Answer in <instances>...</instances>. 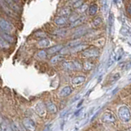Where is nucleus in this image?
I'll list each match as a JSON object with an SVG mask.
<instances>
[{"mask_svg": "<svg viewBox=\"0 0 131 131\" xmlns=\"http://www.w3.org/2000/svg\"><path fill=\"white\" fill-rule=\"evenodd\" d=\"M0 29L3 31L7 33V35H9L15 31V28L13 26V25L3 18H0Z\"/></svg>", "mask_w": 131, "mask_h": 131, "instance_id": "1", "label": "nucleus"}, {"mask_svg": "<svg viewBox=\"0 0 131 131\" xmlns=\"http://www.w3.org/2000/svg\"><path fill=\"white\" fill-rule=\"evenodd\" d=\"M118 114L120 119L124 122H128L130 121V112L126 106H121L118 110Z\"/></svg>", "mask_w": 131, "mask_h": 131, "instance_id": "2", "label": "nucleus"}, {"mask_svg": "<svg viewBox=\"0 0 131 131\" xmlns=\"http://www.w3.org/2000/svg\"><path fill=\"white\" fill-rule=\"evenodd\" d=\"M22 126L26 131H35L36 126L35 121L30 118H25L22 121Z\"/></svg>", "mask_w": 131, "mask_h": 131, "instance_id": "3", "label": "nucleus"}, {"mask_svg": "<svg viewBox=\"0 0 131 131\" xmlns=\"http://www.w3.org/2000/svg\"><path fill=\"white\" fill-rule=\"evenodd\" d=\"M63 67L67 70H80L81 69V64L80 61H66L63 63Z\"/></svg>", "mask_w": 131, "mask_h": 131, "instance_id": "4", "label": "nucleus"}, {"mask_svg": "<svg viewBox=\"0 0 131 131\" xmlns=\"http://www.w3.org/2000/svg\"><path fill=\"white\" fill-rule=\"evenodd\" d=\"M102 120L105 123H113L116 121V118L115 116V115L110 112V111H106L102 116Z\"/></svg>", "mask_w": 131, "mask_h": 131, "instance_id": "5", "label": "nucleus"}, {"mask_svg": "<svg viewBox=\"0 0 131 131\" xmlns=\"http://www.w3.org/2000/svg\"><path fill=\"white\" fill-rule=\"evenodd\" d=\"M0 8L5 12V13L9 16H12V17H14V16H16V12H14L13 11H12L11 8L8 7V5L6 3L5 1H3V0H1L0 1Z\"/></svg>", "mask_w": 131, "mask_h": 131, "instance_id": "6", "label": "nucleus"}, {"mask_svg": "<svg viewBox=\"0 0 131 131\" xmlns=\"http://www.w3.org/2000/svg\"><path fill=\"white\" fill-rule=\"evenodd\" d=\"M35 110L36 113L40 116H44L45 114H46V107H45V105L42 102H39L36 104Z\"/></svg>", "mask_w": 131, "mask_h": 131, "instance_id": "7", "label": "nucleus"}, {"mask_svg": "<svg viewBox=\"0 0 131 131\" xmlns=\"http://www.w3.org/2000/svg\"><path fill=\"white\" fill-rule=\"evenodd\" d=\"M98 50L96 48H89L84 51L83 55L85 57H96L98 56Z\"/></svg>", "mask_w": 131, "mask_h": 131, "instance_id": "8", "label": "nucleus"}, {"mask_svg": "<svg viewBox=\"0 0 131 131\" xmlns=\"http://www.w3.org/2000/svg\"><path fill=\"white\" fill-rule=\"evenodd\" d=\"M72 91H73V89L71 86L67 85V86H66V87H64L63 89H61L59 94L61 97H67L70 94H71Z\"/></svg>", "mask_w": 131, "mask_h": 131, "instance_id": "9", "label": "nucleus"}, {"mask_svg": "<svg viewBox=\"0 0 131 131\" xmlns=\"http://www.w3.org/2000/svg\"><path fill=\"white\" fill-rule=\"evenodd\" d=\"M86 20V17L85 16H80L79 18L77 20H75V21H73L71 23L70 25V27L71 28H74V27H77V26H80L81 25H83Z\"/></svg>", "mask_w": 131, "mask_h": 131, "instance_id": "10", "label": "nucleus"}, {"mask_svg": "<svg viewBox=\"0 0 131 131\" xmlns=\"http://www.w3.org/2000/svg\"><path fill=\"white\" fill-rule=\"evenodd\" d=\"M84 81H85V77L83 75H80V76H76L74 78V79H72L71 83L75 86H79L83 84Z\"/></svg>", "mask_w": 131, "mask_h": 131, "instance_id": "11", "label": "nucleus"}, {"mask_svg": "<svg viewBox=\"0 0 131 131\" xmlns=\"http://www.w3.org/2000/svg\"><path fill=\"white\" fill-rule=\"evenodd\" d=\"M45 107H46V110H48V112H51V113H57V108L56 105L51 101L47 102L46 105H45Z\"/></svg>", "mask_w": 131, "mask_h": 131, "instance_id": "12", "label": "nucleus"}, {"mask_svg": "<svg viewBox=\"0 0 131 131\" xmlns=\"http://www.w3.org/2000/svg\"><path fill=\"white\" fill-rule=\"evenodd\" d=\"M64 47L62 45H55V46H52L51 48H48V50L46 52L49 53V54H54V53H57V52L61 51Z\"/></svg>", "mask_w": 131, "mask_h": 131, "instance_id": "13", "label": "nucleus"}, {"mask_svg": "<svg viewBox=\"0 0 131 131\" xmlns=\"http://www.w3.org/2000/svg\"><path fill=\"white\" fill-rule=\"evenodd\" d=\"M87 46H88V45L81 43L80 45H77V46H75V47L71 48V49H70V52H78L84 51V50H85L86 48H87Z\"/></svg>", "mask_w": 131, "mask_h": 131, "instance_id": "14", "label": "nucleus"}, {"mask_svg": "<svg viewBox=\"0 0 131 131\" xmlns=\"http://www.w3.org/2000/svg\"><path fill=\"white\" fill-rule=\"evenodd\" d=\"M71 14V9L69 7H64L59 12V16H62V17L67 18Z\"/></svg>", "mask_w": 131, "mask_h": 131, "instance_id": "15", "label": "nucleus"}, {"mask_svg": "<svg viewBox=\"0 0 131 131\" xmlns=\"http://www.w3.org/2000/svg\"><path fill=\"white\" fill-rule=\"evenodd\" d=\"M5 2H6V3L7 4V5H8V7H9L14 12H18L20 11L19 6L14 1H11V0H8V1H5Z\"/></svg>", "mask_w": 131, "mask_h": 131, "instance_id": "16", "label": "nucleus"}, {"mask_svg": "<svg viewBox=\"0 0 131 131\" xmlns=\"http://www.w3.org/2000/svg\"><path fill=\"white\" fill-rule=\"evenodd\" d=\"M11 129L12 131H24L22 125H20L18 121L12 122L11 125Z\"/></svg>", "mask_w": 131, "mask_h": 131, "instance_id": "17", "label": "nucleus"}, {"mask_svg": "<svg viewBox=\"0 0 131 131\" xmlns=\"http://www.w3.org/2000/svg\"><path fill=\"white\" fill-rule=\"evenodd\" d=\"M49 45V41L48 39H42L41 40H39L38 43H37V47L39 48H47Z\"/></svg>", "mask_w": 131, "mask_h": 131, "instance_id": "18", "label": "nucleus"}, {"mask_svg": "<svg viewBox=\"0 0 131 131\" xmlns=\"http://www.w3.org/2000/svg\"><path fill=\"white\" fill-rule=\"evenodd\" d=\"M67 18L66 17H62V16H57V17L55 19V23L58 26H64V25L67 24Z\"/></svg>", "mask_w": 131, "mask_h": 131, "instance_id": "19", "label": "nucleus"}, {"mask_svg": "<svg viewBox=\"0 0 131 131\" xmlns=\"http://www.w3.org/2000/svg\"><path fill=\"white\" fill-rule=\"evenodd\" d=\"M102 22V18L99 17V16H97V17H95V18L93 20V21H92V26L93 28H98V27L101 26Z\"/></svg>", "mask_w": 131, "mask_h": 131, "instance_id": "20", "label": "nucleus"}, {"mask_svg": "<svg viewBox=\"0 0 131 131\" xmlns=\"http://www.w3.org/2000/svg\"><path fill=\"white\" fill-rule=\"evenodd\" d=\"M97 5L95 3H93L91 4V5L89 6V15H95L97 13Z\"/></svg>", "mask_w": 131, "mask_h": 131, "instance_id": "21", "label": "nucleus"}, {"mask_svg": "<svg viewBox=\"0 0 131 131\" xmlns=\"http://www.w3.org/2000/svg\"><path fill=\"white\" fill-rule=\"evenodd\" d=\"M0 129H1V131H12L11 129V125H8L7 122H3L2 125H0Z\"/></svg>", "mask_w": 131, "mask_h": 131, "instance_id": "22", "label": "nucleus"}, {"mask_svg": "<svg viewBox=\"0 0 131 131\" xmlns=\"http://www.w3.org/2000/svg\"><path fill=\"white\" fill-rule=\"evenodd\" d=\"M62 59H63L62 55H57L55 57H53L50 60V62H51V64H56L57 62H59V61H61Z\"/></svg>", "mask_w": 131, "mask_h": 131, "instance_id": "23", "label": "nucleus"}, {"mask_svg": "<svg viewBox=\"0 0 131 131\" xmlns=\"http://www.w3.org/2000/svg\"><path fill=\"white\" fill-rule=\"evenodd\" d=\"M67 29H60V30H57L54 32V34L58 36H64L67 35Z\"/></svg>", "mask_w": 131, "mask_h": 131, "instance_id": "24", "label": "nucleus"}, {"mask_svg": "<svg viewBox=\"0 0 131 131\" xmlns=\"http://www.w3.org/2000/svg\"><path fill=\"white\" fill-rule=\"evenodd\" d=\"M1 35L3 36V38L4 39V40L6 41L7 43H12L13 42V38L9 35H7V34H1Z\"/></svg>", "mask_w": 131, "mask_h": 131, "instance_id": "25", "label": "nucleus"}, {"mask_svg": "<svg viewBox=\"0 0 131 131\" xmlns=\"http://www.w3.org/2000/svg\"><path fill=\"white\" fill-rule=\"evenodd\" d=\"M0 47L2 48H8V43L6 42L4 39L3 38V36L0 34Z\"/></svg>", "mask_w": 131, "mask_h": 131, "instance_id": "26", "label": "nucleus"}, {"mask_svg": "<svg viewBox=\"0 0 131 131\" xmlns=\"http://www.w3.org/2000/svg\"><path fill=\"white\" fill-rule=\"evenodd\" d=\"M93 67V64L91 62V61H86L84 64V69L85 71H90Z\"/></svg>", "mask_w": 131, "mask_h": 131, "instance_id": "27", "label": "nucleus"}, {"mask_svg": "<svg viewBox=\"0 0 131 131\" xmlns=\"http://www.w3.org/2000/svg\"><path fill=\"white\" fill-rule=\"evenodd\" d=\"M80 44H81V42H80L79 39H76L75 41H71V42H70L67 44V47H71V48H73V47H75V46H77V45H80Z\"/></svg>", "mask_w": 131, "mask_h": 131, "instance_id": "28", "label": "nucleus"}, {"mask_svg": "<svg viewBox=\"0 0 131 131\" xmlns=\"http://www.w3.org/2000/svg\"><path fill=\"white\" fill-rule=\"evenodd\" d=\"M83 1H74L72 2V7L75 8H79L83 5Z\"/></svg>", "mask_w": 131, "mask_h": 131, "instance_id": "29", "label": "nucleus"}, {"mask_svg": "<svg viewBox=\"0 0 131 131\" xmlns=\"http://www.w3.org/2000/svg\"><path fill=\"white\" fill-rule=\"evenodd\" d=\"M120 78H121L120 73H116V74H114V75L112 76V83H114V82L117 81L119 79H120Z\"/></svg>", "mask_w": 131, "mask_h": 131, "instance_id": "30", "label": "nucleus"}, {"mask_svg": "<svg viewBox=\"0 0 131 131\" xmlns=\"http://www.w3.org/2000/svg\"><path fill=\"white\" fill-rule=\"evenodd\" d=\"M46 56H47V52L44 50H41L38 52V57H40V58H45Z\"/></svg>", "mask_w": 131, "mask_h": 131, "instance_id": "31", "label": "nucleus"}, {"mask_svg": "<svg viewBox=\"0 0 131 131\" xmlns=\"http://www.w3.org/2000/svg\"><path fill=\"white\" fill-rule=\"evenodd\" d=\"M80 17V16L79 15H77V14H74V16H71L69 17V20L71 22H73V21H75V20H77L78 18Z\"/></svg>", "mask_w": 131, "mask_h": 131, "instance_id": "32", "label": "nucleus"}, {"mask_svg": "<svg viewBox=\"0 0 131 131\" xmlns=\"http://www.w3.org/2000/svg\"><path fill=\"white\" fill-rule=\"evenodd\" d=\"M36 36H39V37H45V35L44 34H39L38 32L36 33Z\"/></svg>", "mask_w": 131, "mask_h": 131, "instance_id": "33", "label": "nucleus"}, {"mask_svg": "<svg viewBox=\"0 0 131 131\" xmlns=\"http://www.w3.org/2000/svg\"><path fill=\"white\" fill-rule=\"evenodd\" d=\"M0 131H1V129H0Z\"/></svg>", "mask_w": 131, "mask_h": 131, "instance_id": "34", "label": "nucleus"}]
</instances>
